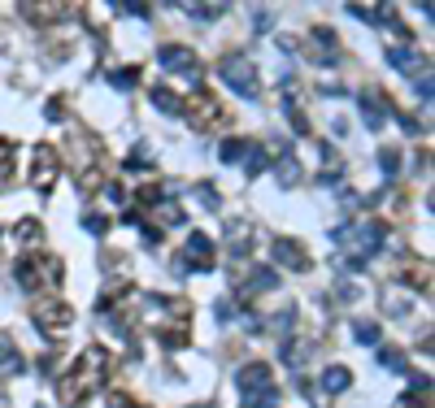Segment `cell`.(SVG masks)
I'll list each match as a JSON object with an SVG mask.
<instances>
[{
	"mask_svg": "<svg viewBox=\"0 0 435 408\" xmlns=\"http://www.w3.org/2000/svg\"><path fill=\"white\" fill-rule=\"evenodd\" d=\"M105 373H109V352L105 348H87L83 361H78V369L70 373V378H61V404L66 408H83L87 396L105 382Z\"/></svg>",
	"mask_w": 435,
	"mask_h": 408,
	"instance_id": "cell-1",
	"label": "cell"
},
{
	"mask_svg": "<svg viewBox=\"0 0 435 408\" xmlns=\"http://www.w3.org/2000/svg\"><path fill=\"white\" fill-rule=\"evenodd\" d=\"M335 243L348 248V256L340 260V265L344 269H361L366 260L388 243V226L383 222H352V226H340V231H335Z\"/></svg>",
	"mask_w": 435,
	"mask_h": 408,
	"instance_id": "cell-2",
	"label": "cell"
},
{
	"mask_svg": "<svg viewBox=\"0 0 435 408\" xmlns=\"http://www.w3.org/2000/svg\"><path fill=\"white\" fill-rule=\"evenodd\" d=\"M13 274H18V283L26 291H44V287H57L66 269H61L57 256H22L18 265H13Z\"/></svg>",
	"mask_w": 435,
	"mask_h": 408,
	"instance_id": "cell-3",
	"label": "cell"
},
{
	"mask_svg": "<svg viewBox=\"0 0 435 408\" xmlns=\"http://www.w3.org/2000/svg\"><path fill=\"white\" fill-rule=\"evenodd\" d=\"M218 78L227 87H235L239 96H257V65L244 53H227V57H222L218 61Z\"/></svg>",
	"mask_w": 435,
	"mask_h": 408,
	"instance_id": "cell-4",
	"label": "cell"
},
{
	"mask_svg": "<svg viewBox=\"0 0 435 408\" xmlns=\"http://www.w3.org/2000/svg\"><path fill=\"white\" fill-rule=\"evenodd\" d=\"M183 118L196 126V130H209L214 122H222V105H218V96L209 91V87H196L191 96H183Z\"/></svg>",
	"mask_w": 435,
	"mask_h": 408,
	"instance_id": "cell-5",
	"label": "cell"
},
{
	"mask_svg": "<svg viewBox=\"0 0 435 408\" xmlns=\"http://www.w3.org/2000/svg\"><path fill=\"white\" fill-rule=\"evenodd\" d=\"M70 321H74V308H70L66 300L44 296V304H35V326H40V330H48V335H66Z\"/></svg>",
	"mask_w": 435,
	"mask_h": 408,
	"instance_id": "cell-6",
	"label": "cell"
},
{
	"mask_svg": "<svg viewBox=\"0 0 435 408\" xmlns=\"http://www.w3.org/2000/svg\"><path fill=\"white\" fill-rule=\"evenodd\" d=\"M57 174H61V152H57V148H44V143H40L35 157H31V187L44 195L48 187L57 183Z\"/></svg>",
	"mask_w": 435,
	"mask_h": 408,
	"instance_id": "cell-7",
	"label": "cell"
},
{
	"mask_svg": "<svg viewBox=\"0 0 435 408\" xmlns=\"http://www.w3.org/2000/svg\"><path fill=\"white\" fill-rule=\"evenodd\" d=\"M157 61H161V70L187 74V78H196V74H201V65H196V53H191V48H183V44H166V48L157 53Z\"/></svg>",
	"mask_w": 435,
	"mask_h": 408,
	"instance_id": "cell-8",
	"label": "cell"
},
{
	"mask_svg": "<svg viewBox=\"0 0 435 408\" xmlns=\"http://www.w3.org/2000/svg\"><path fill=\"white\" fill-rule=\"evenodd\" d=\"M275 260L287 265V269H296V274L309 269V252H305L296 239H275Z\"/></svg>",
	"mask_w": 435,
	"mask_h": 408,
	"instance_id": "cell-9",
	"label": "cell"
},
{
	"mask_svg": "<svg viewBox=\"0 0 435 408\" xmlns=\"http://www.w3.org/2000/svg\"><path fill=\"white\" fill-rule=\"evenodd\" d=\"M388 65H396L400 74H423L427 57L418 53V48H388Z\"/></svg>",
	"mask_w": 435,
	"mask_h": 408,
	"instance_id": "cell-10",
	"label": "cell"
},
{
	"mask_svg": "<svg viewBox=\"0 0 435 408\" xmlns=\"http://www.w3.org/2000/svg\"><path fill=\"white\" fill-rule=\"evenodd\" d=\"M239 387H244L248 396H253V391H257V396H262V391H275V387H270V369H266V365H257V361L239 369Z\"/></svg>",
	"mask_w": 435,
	"mask_h": 408,
	"instance_id": "cell-11",
	"label": "cell"
},
{
	"mask_svg": "<svg viewBox=\"0 0 435 408\" xmlns=\"http://www.w3.org/2000/svg\"><path fill=\"white\" fill-rule=\"evenodd\" d=\"M357 100H361V113H366V126L370 130H379L383 122H388V105L379 100V91H361Z\"/></svg>",
	"mask_w": 435,
	"mask_h": 408,
	"instance_id": "cell-12",
	"label": "cell"
},
{
	"mask_svg": "<svg viewBox=\"0 0 435 408\" xmlns=\"http://www.w3.org/2000/svg\"><path fill=\"white\" fill-rule=\"evenodd\" d=\"M187 252H191V260H196V269H209V265H214V243H209V235L191 231V235H187Z\"/></svg>",
	"mask_w": 435,
	"mask_h": 408,
	"instance_id": "cell-13",
	"label": "cell"
},
{
	"mask_svg": "<svg viewBox=\"0 0 435 408\" xmlns=\"http://www.w3.org/2000/svg\"><path fill=\"white\" fill-rule=\"evenodd\" d=\"M309 39H314V48H318V53H314V61H335V57H340V53H335V35H331V30L327 26H314L309 30Z\"/></svg>",
	"mask_w": 435,
	"mask_h": 408,
	"instance_id": "cell-14",
	"label": "cell"
},
{
	"mask_svg": "<svg viewBox=\"0 0 435 408\" xmlns=\"http://www.w3.org/2000/svg\"><path fill=\"white\" fill-rule=\"evenodd\" d=\"M348 382H352V373H348L344 365H327V369H322V391H327V396H340V391H348Z\"/></svg>",
	"mask_w": 435,
	"mask_h": 408,
	"instance_id": "cell-15",
	"label": "cell"
},
{
	"mask_svg": "<svg viewBox=\"0 0 435 408\" xmlns=\"http://www.w3.org/2000/svg\"><path fill=\"white\" fill-rule=\"evenodd\" d=\"M148 100L161 109V113H179L183 109V96H174L166 83H157V87H148Z\"/></svg>",
	"mask_w": 435,
	"mask_h": 408,
	"instance_id": "cell-16",
	"label": "cell"
},
{
	"mask_svg": "<svg viewBox=\"0 0 435 408\" xmlns=\"http://www.w3.org/2000/svg\"><path fill=\"white\" fill-rule=\"evenodd\" d=\"M31 22H57V13H70V5H22Z\"/></svg>",
	"mask_w": 435,
	"mask_h": 408,
	"instance_id": "cell-17",
	"label": "cell"
},
{
	"mask_svg": "<svg viewBox=\"0 0 435 408\" xmlns=\"http://www.w3.org/2000/svg\"><path fill=\"white\" fill-rule=\"evenodd\" d=\"M275 174H279V183H283V187H296V183H300V166H296L292 157H279Z\"/></svg>",
	"mask_w": 435,
	"mask_h": 408,
	"instance_id": "cell-18",
	"label": "cell"
},
{
	"mask_svg": "<svg viewBox=\"0 0 435 408\" xmlns=\"http://www.w3.org/2000/svg\"><path fill=\"white\" fill-rule=\"evenodd\" d=\"M379 365L392 369V373H405V369H409V365H405V352H400V348H379Z\"/></svg>",
	"mask_w": 435,
	"mask_h": 408,
	"instance_id": "cell-19",
	"label": "cell"
},
{
	"mask_svg": "<svg viewBox=\"0 0 435 408\" xmlns=\"http://www.w3.org/2000/svg\"><path fill=\"white\" fill-rule=\"evenodd\" d=\"M248 287L275 291V287H279V274H275V269H266V265H257V269H253V278H248Z\"/></svg>",
	"mask_w": 435,
	"mask_h": 408,
	"instance_id": "cell-20",
	"label": "cell"
},
{
	"mask_svg": "<svg viewBox=\"0 0 435 408\" xmlns=\"http://www.w3.org/2000/svg\"><path fill=\"white\" fill-rule=\"evenodd\" d=\"M283 109H287V118H292V130H296V135H309V122H305V109H300L296 100H283Z\"/></svg>",
	"mask_w": 435,
	"mask_h": 408,
	"instance_id": "cell-21",
	"label": "cell"
},
{
	"mask_svg": "<svg viewBox=\"0 0 435 408\" xmlns=\"http://www.w3.org/2000/svg\"><path fill=\"white\" fill-rule=\"evenodd\" d=\"M13 235H18L22 243H40V222L35 218H22L18 226H13Z\"/></svg>",
	"mask_w": 435,
	"mask_h": 408,
	"instance_id": "cell-22",
	"label": "cell"
},
{
	"mask_svg": "<svg viewBox=\"0 0 435 408\" xmlns=\"http://www.w3.org/2000/svg\"><path fill=\"white\" fill-rule=\"evenodd\" d=\"M109 83H114L118 91H126L131 83H139V70H135V65H126V70H114V74H109Z\"/></svg>",
	"mask_w": 435,
	"mask_h": 408,
	"instance_id": "cell-23",
	"label": "cell"
},
{
	"mask_svg": "<svg viewBox=\"0 0 435 408\" xmlns=\"http://www.w3.org/2000/svg\"><path fill=\"white\" fill-rule=\"evenodd\" d=\"M352 339H357V344H379V326L375 321H357L352 326Z\"/></svg>",
	"mask_w": 435,
	"mask_h": 408,
	"instance_id": "cell-24",
	"label": "cell"
},
{
	"mask_svg": "<svg viewBox=\"0 0 435 408\" xmlns=\"http://www.w3.org/2000/svg\"><path fill=\"white\" fill-rule=\"evenodd\" d=\"M248 148H253L248 139H227V143H222V161H239Z\"/></svg>",
	"mask_w": 435,
	"mask_h": 408,
	"instance_id": "cell-25",
	"label": "cell"
},
{
	"mask_svg": "<svg viewBox=\"0 0 435 408\" xmlns=\"http://www.w3.org/2000/svg\"><path fill=\"white\" fill-rule=\"evenodd\" d=\"M187 13H196L201 22H209V18H222V13H227V5H183Z\"/></svg>",
	"mask_w": 435,
	"mask_h": 408,
	"instance_id": "cell-26",
	"label": "cell"
},
{
	"mask_svg": "<svg viewBox=\"0 0 435 408\" xmlns=\"http://www.w3.org/2000/svg\"><path fill=\"white\" fill-rule=\"evenodd\" d=\"M157 218L166 222V226H174V222H179L183 213H179V204H174V200H161V204H157Z\"/></svg>",
	"mask_w": 435,
	"mask_h": 408,
	"instance_id": "cell-27",
	"label": "cell"
},
{
	"mask_svg": "<svg viewBox=\"0 0 435 408\" xmlns=\"http://www.w3.org/2000/svg\"><path fill=\"white\" fill-rule=\"evenodd\" d=\"M161 344H166V348H179V344H187V330L179 335V326H161Z\"/></svg>",
	"mask_w": 435,
	"mask_h": 408,
	"instance_id": "cell-28",
	"label": "cell"
},
{
	"mask_svg": "<svg viewBox=\"0 0 435 408\" xmlns=\"http://www.w3.org/2000/svg\"><path fill=\"white\" fill-rule=\"evenodd\" d=\"M379 166H383V174H396V170H400V152H396V148H383V152H379Z\"/></svg>",
	"mask_w": 435,
	"mask_h": 408,
	"instance_id": "cell-29",
	"label": "cell"
},
{
	"mask_svg": "<svg viewBox=\"0 0 435 408\" xmlns=\"http://www.w3.org/2000/svg\"><path fill=\"white\" fill-rule=\"evenodd\" d=\"M244 170H248V178H257V174L266 170V152H262V148H248V166H244Z\"/></svg>",
	"mask_w": 435,
	"mask_h": 408,
	"instance_id": "cell-30",
	"label": "cell"
},
{
	"mask_svg": "<svg viewBox=\"0 0 435 408\" xmlns=\"http://www.w3.org/2000/svg\"><path fill=\"white\" fill-rule=\"evenodd\" d=\"M101 183H105V174H101V170H87L83 178H78V187H83V195H92V191L101 187Z\"/></svg>",
	"mask_w": 435,
	"mask_h": 408,
	"instance_id": "cell-31",
	"label": "cell"
},
{
	"mask_svg": "<svg viewBox=\"0 0 435 408\" xmlns=\"http://www.w3.org/2000/svg\"><path fill=\"white\" fill-rule=\"evenodd\" d=\"M83 226H87L92 235H105V231H109V222H105L101 213H87V222H83Z\"/></svg>",
	"mask_w": 435,
	"mask_h": 408,
	"instance_id": "cell-32",
	"label": "cell"
},
{
	"mask_svg": "<svg viewBox=\"0 0 435 408\" xmlns=\"http://www.w3.org/2000/svg\"><path fill=\"white\" fill-rule=\"evenodd\" d=\"M270 22H275V18H270V9H257L253 13V30H270Z\"/></svg>",
	"mask_w": 435,
	"mask_h": 408,
	"instance_id": "cell-33",
	"label": "cell"
},
{
	"mask_svg": "<svg viewBox=\"0 0 435 408\" xmlns=\"http://www.w3.org/2000/svg\"><path fill=\"white\" fill-rule=\"evenodd\" d=\"M109 408H135L131 396H109Z\"/></svg>",
	"mask_w": 435,
	"mask_h": 408,
	"instance_id": "cell-34",
	"label": "cell"
},
{
	"mask_svg": "<svg viewBox=\"0 0 435 408\" xmlns=\"http://www.w3.org/2000/svg\"><path fill=\"white\" fill-rule=\"evenodd\" d=\"M418 96H423V100H431V70H427V78H418Z\"/></svg>",
	"mask_w": 435,
	"mask_h": 408,
	"instance_id": "cell-35",
	"label": "cell"
},
{
	"mask_svg": "<svg viewBox=\"0 0 435 408\" xmlns=\"http://www.w3.org/2000/svg\"><path fill=\"white\" fill-rule=\"evenodd\" d=\"M0 408H13V400H9V387L0 382Z\"/></svg>",
	"mask_w": 435,
	"mask_h": 408,
	"instance_id": "cell-36",
	"label": "cell"
}]
</instances>
